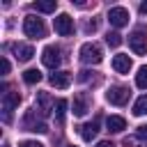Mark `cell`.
<instances>
[{
    "instance_id": "cell-9",
    "label": "cell",
    "mask_w": 147,
    "mask_h": 147,
    "mask_svg": "<svg viewBox=\"0 0 147 147\" xmlns=\"http://www.w3.org/2000/svg\"><path fill=\"white\" fill-rule=\"evenodd\" d=\"M131 64H133V62H131L129 55H122V53H119V55L113 57V69H115L117 74H129V71H131Z\"/></svg>"
},
{
    "instance_id": "cell-1",
    "label": "cell",
    "mask_w": 147,
    "mask_h": 147,
    "mask_svg": "<svg viewBox=\"0 0 147 147\" xmlns=\"http://www.w3.org/2000/svg\"><path fill=\"white\" fill-rule=\"evenodd\" d=\"M80 60H83L85 64H99V62L103 60V51H101V46L94 44V41L83 44V46H80Z\"/></svg>"
},
{
    "instance_id": "cell-2",
    "label": "cell",
    "mask_w": 147,
    "mask_h": 147,
    "mask_svg": "<svg viewBox=\"0 0 147 147\" xmlns=\"http://www.w3.org/2000/svg\"><path fill=\"white\" fill-rule=\"evenodd\" d=\"M23 32H25L28 37H32V39H41L46 30H44L41 18H37V16H25V18H23Z\"/></svg>"
},
{
    "instance_id": "cell-6",
    "label": "cell",
    "mask_w": 147,
    "mask_h": 147,
    "mask_svg": "<svg viewBox=\"0 0 147 147\" xmlns=\"http://www.w3.org/2000/svg\"><path fill=\"white\" fill-rule=\"evenodd\" d=\"M129 46L133 48L136 55H145V53H147V37H145V32H142V30H136V32L129 37Z\"/></svg>"
},
{
    "instance_id": "cell-3",
    "label": "cell",
    "mask_w": 147,
    "mask_h": 147,
    "mask_svg": "<svg viewBox=\"0 0 147 147\" xmlns=\"http://www.w3.org/2000/svg\"><path fill=\"white\" fill-rule=\"evenodd\" d=\"M53 28H55V32H57V34L69 37V34L74 32V18H71L69 14H60V16H55V18H53Z\"/></svg>"
},
{
    "instance_id": "cell-15",
    "label": "cell",
    "mask_w": 147,
    "mask_h": 147,
    "mask_svg": "<svg viewBox=\"0 0 147 147\" xmlns=\"http://www.w3.org/2000/svg\"><path fill=\"white\" fill-rule=\"evenodd\" d=\"M32 55H34V48H32V46H28V44L16 48V57H18L21 62H28V60H32Z\"/></svg>"
},
{
    "instance_id": "cell-19",
    "label": "cell",
    "mask_w": 147,
    "mask_h": 147,
    "mask_svg": "<svg viewBox=\"0 0 147 147\" xmlns=\"http://www.w3.org/2000/svg\"><path fill=\"white\" fill-rule=\"evenodd\" d=\"M136 85H138L140 90H147V64L138 69V74H136Z\"/></svg>"
},
{
    "instance_id": "cell-17",
    "label": "cell",
    "mask_w": 147,
    "mask_h": 147,
    "mask_svg": "<svg viewBox=\"0 0 147 147\" xmlns=\"http://www.w3.org/2000/svg\"><path fill=\"white\" fill-rule=\"evenodd\" d=\"M67 106H69V103H67V99H57V101H55V106H53V110H55V119H57V122H62V119H64V113H67Z\"/></svg>"
},
{
    "instance_id": "cell-26",
    "label": "cell",
    "mask_w": 147,
    "mask_h": 147,
    "mask_svg": "<svg viewBox=\"0 0 147 147\" xmlns=\"http://www.w3.org/2000/svg\"><path fill=\"white\" fill-rule=\"evenodd\" d=\"M140 14H147V2H140Z\"/></svg>"
},
{
    "instance_id": "cell-14",
    "label": "cell",
    "mask_w": 147,
    "mask_h": 147,
    "mask_svg": "<svg viewBox=\"0 0 147 147\" xmlns=\"http://www.w3.org/2000/svg\"><path fill=\"white\" fill-rule=\"evenodd\" d=\"M133 115H138V117L147 115V94H142V96L136 99V103H133Z\"/></svg>"
},
{
    "instance_id": "cell-11",
    "label": "cell",
    "mask_w": 147,
    "mask_h": 147,
    "mask_svg": "<svg viewBox=\"0 0 147 147\" xmlns=\"http://www.w3.org/2000/svg\"><path fill=\"white\" fill-rule=\"evenodd\" d=\"M106 126H108V131L119 133V131H124V129H126V119H124V117H119V115H110V117L106 119Z\"/></svg>"
},
{
    "instance_id": "cell-24",
    "label": "cell",
    "mask_w": 147,
    "mask_h": 147,
    "mask_svg": "<svg viewBox=\"0 0 147 147\" xmlns=\"http://www.w3.org/2000/svg\"><path fill=\"white\" fill-rule=\"evenodd\" d=\"M9 69H11L9 60H7V57H2V74H9Z\"/></svg>"
},
{
    "instance_id": "cell-10",
    "label": "cell",
    "mask_w": 147,
    "mask_h": 147,
    "mask_svg": "<svg viewBox=\"0 0 147 147\" xmlns=\"http://www.w3.org/2000/svg\"><path fill=\"white\" fill-rule=\"evenodd\" d=\"M69 83H71V74L69 71H55V74H51V85L53 87L64 90V87H69Z\"/></svg>"
},
{
    "instance_id": "cell-23",
    "label": "cell",
    "mask_w": 147,
    "mask_h": 147,
    "mask_svg": "<svg viewBox=\"0 0 147 147\" xmlns=\"http://www.w3.org/2000/svg\"><path fill=\"white\" fill-rule=\"evenodd\" d=\"M18 147H44V145H39L37 140H25V142H21Z\"/></svg>"
},
{
    "instance_id": "cell-22",
    "label": "cell",
    "mask_w": 147,
    "mask_h": 147,
    "mask_svg": "<svg viewBox=\"0 0 147 147\" xmlns=\"http://www.w3.org/2000/svg\"><path fill=\"white\" fill-rule=\"evenodd\" d=\"M138 138H142V140H147V124H142V126H138Z\"/></svg>"
},
{
    "instance_id": "cell-7",
    "label": "cell",
    "mask_w": 147,
    "mask_h": 147,
    "mask_svg": "<svg viewBox=\"0 0 147 147\" xmlns=\"http://www.w3.org/2000/svg\"><path fill=\"white\" fill-rule=\"evenodd\" d=\"M108 21H110V25H115V28H124V25L129 23V11H126L124 7H110Z\"/></svg>"
},
{
    "instance_id": "cell-12",
    "label": "cell",
    "mask_w": 147,
    "mask_h": 147,
    "mask_svg": "<svg viewBox=\"0 0 147 147\" xmlns=\"http://www.w3.org/2000/svg\"><path fill=\"white\" fill-rule=\"evenodd\" d=\"M96 131H99L96 122H87V124L80 126V138H83V140H92V138L96 136Z\"/></svg>"
},
{
    "instance_id": "cell-27",
    "label": "cell",
    "mask_w": 147,
    "mask_h": 147,
    "mask_svg": "<svg viewBox=\"0 0 147 147\" xmlns=\"http://www.w3.org/2000/svg\"><path fill=\"white\" fill-rule=\"evenodd\" d=\"M69 147H74V145H69Z\"/></svg>"
},
{
    "instance_id": "cell-21",
    "label": "cell",
    "mask_w": 147,
    "mask_h": 147,
    "mask_svg": "<svg viewBox=\"0 0 147 147\" xmlns=\"http://www.w3.org/2000/svg\"><path fill=\"white\" fill-rule=\"evenodd\" d=\"M106 44L113 46V48L119 46V44H122V34H119V32H108V34H106Z\"/></svg>"
},
{
    "instance_id": "cell-20",
    "label": "cell",
    "mask_w": 147,
    "mask_h": 147,
    "mask_svg": "<svg viewBox=\"0 0 147 147\" xmlns=\"http://www.w3.org/2000/svg\"><path fill=\"white\" fill-rule=\"evenodd\" d=\"M34 7H37L39 11H44V14H51V11H55L57 2H55V0H44V2H37Z\"/></svg>"
},
{
    "instance_id": "cell-5",
    "label": "cell",
    "mask_w": 147,
    "mask_h": 147,
    "mask_svg": "<svg viewBox=\"0 0 147 147\" xmlns=\"http://www.w3.org/2000/svg\"><path fill=\"white\" fill-rule=\"evenodd\" d=\"M18 101H21V96H18V92H11V90H7L5 94H2V108H5V122H9L11 119V110L18 106Z\"/></svg>"
},
{
    "instance_id": "cell-4",
    "label": "cell",
    "mask_w": 147,
    "mask_h": 147,
    "mask_svg": "<svg viewBox=\"0 0 147 147\" xmlns=\"http://www.w3.org/2000/svg\"><path fill=\"white\" fill-rule=\"evenodd\" d=\"M129 90L126 87H122V85H113L108 92H106V99L113 103V106H124L126 101H129Z\"/></svg>"
},
{
    "instance_id": "cell-16",
    "label": "cell",
    "mask_w": 147,
    "mask_h": 147,
    "mask_svg": "<svg viewBox=\"0 0 147 147\" xmlns=\"http://www.w3.org/2000/svg\"><path fill=\"white\" fill-rule=\"evenodd\" d=\"M37 101H39V113L41 115H48V110H51V96L46 92H39L37 94Z\"/></svg>"
},
{
    "instance_id": "cell-18",
    "label": "cell",
    "mask_w": 147,
    "mask_h": 147,
    "mask_svg": "<svg viewBox=\"0 0 147 147\" xmlns=\"http://www.w3.org/2000/svg\"><path fill=\"white\" fill-rule=\"evenodd\" d=\"M23 80H25L28 85H34V83L41 80V71H39V69H28V71L23 74Z\"/></svg>"
},
{
    "instance_id": "cell-25",
    "label": "cell",
    "mask_w": 147,
    "mask_h": 147,
    "mask_svg": "<svg viewBox=\"0 0 147 147\" xmlns=\"http://www.w3.org/2000/svg\"><path fill=\"white\" fill-rule=\"evenodd\" d=\"M96 147H115V145H113V142H110V140H101V142H99V145H96Z\"/></svg>"
},
{
    "instance_id": "cell-13",
    "label": "cell",
    "mask_w": 147,
    "mask_h": 147,
    "mask_svg": "<svg viewBox=\"0 0 147 147\" xmlns=\"http://www.w3.org/2000/svg\"><path fill=\"white\" fill-rule=\"evenodd\" d=\"M85 113H87V101H85V96H83V94H78V96L74 99V115L83 117Z\"/></svg>"
},
{
    "instance_id": "cell-8",
    "label": "cell",
    "mask_w": 147,
    "mask_h": 147,
    "mask_svg": "<svg viewBox=\"0 0 147 147\" xmlns=\"http://www.w3.org/2000/svg\"><path fill=\"white\" fill-rule=\"evenodd\" d=\"M60 51L55 48V46H46L44 48V53H41V62H44V67H48V69H57L60 67Z\"/></svg>"
}]
</instances>
